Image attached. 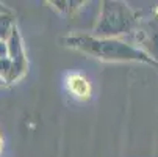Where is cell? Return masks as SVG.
Here are the masks:
<instances>
[{"instance_id": "1", "label": "cell", "mask_w": 158, "mask_h": 157, "mask_svg": "<svg viewBox=\"0 0 158 157\" xmlns=\"http://www.w3.org/2000/svg\"><path fill=\"white\" fill-rule=\"evenodd\" d=\"M67 88H69V91L74 96H77L80 99H86L91 94V85L80 74H72L67 77Z\"/></svg>"}, {"instance_id": "2", "label": "cell", "mask_w": 158, "mask_h": 157, "mask_svg": "<svg viewBox=\"0 0 158 157\" xmlns=\"http://www.w3.org/2000/svg\"><path fill=\"white\" fill-rule=\"evenodd\" d=\"M0 149H2V140H0Z\"/></svg>"}]
</instances>
